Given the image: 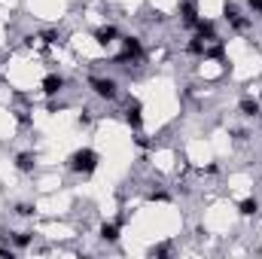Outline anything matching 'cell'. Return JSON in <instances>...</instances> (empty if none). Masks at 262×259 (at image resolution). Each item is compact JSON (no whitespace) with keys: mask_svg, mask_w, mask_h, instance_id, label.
Listing matches in <instances>:
<instances>
[{"mask_svg":"<svg viewBox=\"0 0 262 259\" xmlns=\"http://www.w3.org/2000/svg\"><path fill=\"white\" fill-rule=\"evenodd\" d=\"M98 152L95 149H76L71 159H67V165H71V171H76V174H92V171L98 168Z\"/></svg>","mask_w":262,"mask_h":259,"instance_id":"1","label":"cell"},{"mask_svg":"<svg viewBox=\"0 0 262 259\" xmlns=\"http://www.w3.org/2000/svg\"><path fill=\"white\" fill-rule=\"evenodd\" d=\"M141 58H144L141 40H137V37H125V40H122V55L116 61H141Z\"/></svg>","mask_w":262,"mask_h":259,"instance_id":"2","label":"cell"},{"mask_svg":"<svg viewBox=\"0 0 262 259\" xmlns=\"http://www.w3.org/2000/svg\"><path fill=\"white\" fill-rule=\"evenodd\" d=\"M92 89H95V95H98V98L113 101V98L119 95V82H116V79H104V76L98 79V76H95V79H92Z\"/></svg>","mask_w":262,"mask_h":259,"instance_id":"3","label":"cell"},{"mask_svg":"<svg viewBox=\"0 0 262 259\" xmlns=\"http://www.w3.org/2000/svg\"><path fill=\"white\" fill-rule=\"evenodd\" d=\"M223 15H225V22H229L235 31H247V28H250V22L244 19V15L238 12V6H235V3H229V0H225V6H223Z\"/></svg>","mask_w":262,"mask_h":259,"instance_id":"4","label":"cell"},{"mask_svg":"<svg viewBox=\"0 0 262 259\" xmlns=\"http://www.w3.org/2000/svg\"><path fill=\"white\" fill-rule=\"evenodd\" d=\"M64 89V76H58V74H49L46 79H43V92L52 98V95H58Z\"/></svg>","mask_w":262,"mask_h":259,"instance_id":"5","label":"cell"},{"mask_svg":"<svg viewBox=\"0 0 262 259\" xmlns=\"http://www.w3.org/2000/svg\"><path fill=\"white\" fill-rule=\"evenodd\" d=\"M125 119H128V125H134V128H141V104L137 101H128V107H125Z\"/></svg>","mask_w":262,"mask_h":259,"instance_id":"6","label":"cell"},{"mask_svg":"<svg viewBox=\"0 0 262 259\" xmlns=\"http://www.w3.org/2000/svg\"><path fill=\"white\" fill-rule=\"evenodd\" d=\"M180 15H183L186 25H195V22H198V9H195V3H192V0H183V3H180Z\"/></svg>","mask_w":262,"mask_h":259,"instance_id":"7","label":"cell"},{"mask_svg":"<svg viewBox=\"0 0 262 259\" xmlns=\"http://www.w3.org/2000/svg\"><path fill=\"white\" fill-rule=\"evenodd\" d=\"M195 31H198V37L204 40H217V28H214V22H207V19H198L195 22Z\"/></svg>","mask_w":262,"mask_h":259,"instance_id":"8","label":"cell"},{"mask_svg":"<svg viewBox=\"0 0 262 259\" xmlns=\"http://www.w3.org/2000/svg\"><path fill=\"white\" fill-rule=\"evenodd\" d=\"M34 165H37V155H34V152H19V159H15V168H19V171L28 174V171H34Z\"/></svg>","mask_w":262,"mask_h":259,"instance_id":"9","label":"cell"},{"mask_svg":"<svg viewBox=\"0 0 262 259\" xmlns=\"http://www.w3.org/2000/svg\"><path fill=\"white\" fill-rule=\"evenodd\" d=\"M241 113H244V116H259V113H262L259 101H253V98H244V101H241Z\"/></svg>","mask_w":262,"mask_h":259,"instance_id":"10","label":"cell"},{"mask_svg":"<svg viewBox=\"0 0 262 259\" xmlns=\"http://www.w3.org/2000/svg\"><path fill=\"white\" fill-rule=\"evenodd\" d=\"M101 238L110 241V244L119 241V226H116V222H104V226H101Z\"/></svg>","mask_w":262,"mask_h":259,"instance_id":"11","label":"cell"},{"mask_svg":"<svg viewBox=\"0 0 262 259\" xmlns=\"http://www.w3.org/2000/svg\"><path fill=\"white\" fill-rule=\"evenodd\" d=\"M238 211H241V217H253V214L259 211V201H256V198H244V201L238 204Z\"/></svg>","mask_w":262,"mask_h":259,"instance_id":"12","label":"cell"},{"mask_svg":"<svg viewBox=\"0 0 262 259\" xmlns=\"http://www.w3.org/2000/svg\"><path fill=\"white\" fill-rule=\"evenodd\" d=\"M116 37H119V31H116L113 25H107V28H101V31H98V43H113Z\"/></svg>","mask_w":262,"mask_h":259,"instance_id":"13","label":"cell"},{"mask_svg":"<svg viewBox=\"0 0 262 259\" xmlns=\"http://www.w3.org/2000/svg\"><path fill=\"white\" fill-rule=\"evenodd\" d=\"M31 238H34L31 232H15V235H12V241H15V247H28V244H31Z\"/></svg>","mask_w":262,"mask_h":259,"instance_id":"14","label":"cell"},{"mask_svg":"<svg viewBox=\"0 0 262 259\" xmlns=\"http://www.w3.org/2000/svg\"><path fill=\"white\" fill-rule=\"evenodd\" d=\"M15 214H22V217H31V214H34V207H31V204H19V207H15Z\"/></svg>","mask_w":262,"mask_h":259,"instance_id":"15","label":"cell"},{"mask_svg":"<svg viewBox=\"0 0 262 259\" xmlns=\"http://www.w3.org/2000/svg\"><path fill=\"white\" fill-rule=\"evenodd\" d=\"M76 122H79V125H89V122H92V116H89V110H82V113H79V119H76Z\"/></svg>","mask_w":262,"mask_h":259,"instance_id":"16","label":"cell"},{"mask_svg":"<svg viewBox=\"0 0 262 259\" xmlns=\"http://www.w3.org/2000/svg\"><path fill=\"white\" fill-rule=\"evenodd\" d=\"M150 198H155V201H168V192H162V189H155V192H152Z\"/></svg>","mask_w":262,"mask_h":259,"instance_id":"17","label":"cell"},{"mask_svg":"<svg viewBox=\"0 0 262 259\" xmlns=\"http://www.w3.org/2000/svg\"><path fill=\"white\" fill-rule=\"evenodd\" d=\"M247 3H250L253 12H262V0H247Z\"/></svg>","mask_w":262,"mask_h":259,"instance_id":"18","label":"cell"}]
</instances>
